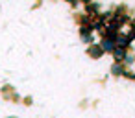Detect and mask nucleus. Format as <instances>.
I'll return each mask as SVG.
<instances>
[{
	"mask_svg": "<svg viewBox=\"0 0 135 118\" xmlns=\"http://www.w3.org/2000/svg\"><path fill=\"white\" fill-rule=\"evenodd\" d=\"M104 54H105V52L102 50V46H100V44H94V43H93V44H89V46H87V55H89L91 59H100Z\"/></svg>",
	"mask_w": 135,
	"mask_h": 118,
	"instance_id": "1",
	"label": "nucleus"
},
{
	"mask_svg": "<svg viewBox=\"0 0 135 118\" xmlns=\"http://www.w3.org/2000/svg\"><path fill=\"white\" fill-rule=\"evenodd\" d=\"M109 74H111L113 78H124V74H126L124 63H113L111 68H109Z\"/></svg>",
	"mask_w": 135,
	"mask_h": 118,
	"instance_id": "2",
	"label": "nucleus"
},
{
	"mask_svg": "<svg viewBox=\"0 0 135 118\" xmlns=\"http://www.w3.org/2000/svg\"><path fill=\"white\" fill-rule=\"evenodd\" d=\"M98 44L102 46V50H104L105 54H113V50L117 48V44H115V41H113V39H107V37H102Z\"/></svg>",
	"mask_w": 135,
	"mask_h": 118,
	"instance_id": "3",
	"label": "nucleus"
},
{
	"mask_svg": "<svg viewBox=\"0 0 135 118\" xmlns=\"http://www.w3.org/2000/svg\"><path fill=\"white\" fill-rule=\"evenodd\" d=\"M115 44H117L118 48L128 50V48L131 46V41H129V37H128L126 33H118V35H117V39H115Z\"/></svg>",
	"mask_w": 135,
	"mask_h": 118,
	"instance_id": "4",
	"label": "nucleus"
},
{
	"mask_svg": "<svg viewBox=\"0 0 135 118\" xmlns=\"http://www.w3.org/2000/svg\"><path fill=\"white\" fill-rule=\"evenodd\" d=\"M126 55H128V50H124V48H115L113 50V54H111V57H113V63H124V59H126Z\"/></svg>",
	"mask_w": 135,
	"mask_h": 118,
	"instance_id": "5",
	"label": "nucleus"
},
{
	"mask_svg": "<svg viewBox=\"0 0 135 118\" xmlns=\"http://www.w3.org/2000/svg\"><path fill=\"white\" fill-rule=\"evenodd\" d=\"M89 4H91V6H87V13H93V15H94V13H98L100 4H98V2H89Z\"/></svg>",
	"mask_w": 135,
	"mask_h": 118,
	"instance_id": "6",
	"label": "nucleus"
},
{
	"mask_svg": "<svg viewBox=\"0 0 135 118\" xmlns=\"http://www.w3.org/2000/svg\"><path fill=\"white\" fill-rule=\"evenodd\" d=\"M133 63H135V55H133V54H128L126 59H124V66L128 68V66H131Z\"/></svg>",
	"mask_w": 135,
	"mask_h": 118,
	"instance_id": "7",
	"label": "nucleus"
},
{
	"mask_svg": "<svg viewBox=\"0 0 135 118\" xmlns=\"http://www.w3.org/2000/svg\"><path fill=\"white\" fill-rule=\"evenodd\" d=\"M67 2H69V4H72V6H76L78 2H85V0H67Z\"/></svg>",
	"mask_w": 135,
	"mask_h": 118,
	"instance_id": "8",
	"label": "nucleus"
},
{
	"mask_svg": "<svg viewBox=\"0 0 135 118\" xmlns=\"http://www.w3.org/2000/svg\"><path fill=\"white\" fill-rule=\"evenodd\" d=\"M131 28H135V19H131Z\"/></svg>",
	"mask_w": 135,
	"mask_h": 118,
	"instance_id": "9",
	"label": "nucleus"
},
{
	"mask_svg": "<svg viewBox=\"0 0 135 118\" xmlns=\"http://www.w3.org/2000/svg\"><path fill=\"white\" fill-rule=\"evenodd\" d=\"M89 2H98V0H85V4H89Z\"/></svg>",
	"mask_w": 135,
	"mask_h": 118,
	"instance_id": "10",
	"label": "nucleus"
}]
</instances>
